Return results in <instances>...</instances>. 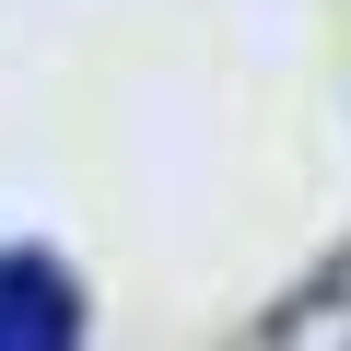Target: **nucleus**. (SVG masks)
Returning a JSON list of instances; mask_svg holds the SVG:
<instances>
[{
	"label": "nucleus",
	"instance_id": "f257e3e1",
	"mask_svg": "<svg viewBox=\"0 0 351 351\" xmlns=\"http://www.w3.org/2000/svg\"><path fill=\"white\" fill-rule=\"evenodd\" d=\"M82 339V281L47 246H0V351H71Z\"/></svg>",
	"mask_w": 351,
	"mask_h": 351
}]
</instances>
